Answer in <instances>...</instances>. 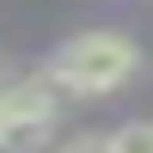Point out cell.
I'll return each mask as SVG.
<instances>
[{"label": "cell", "mask_w": 153, "mask_h": 153, "mask_svg": "<svg viewBox=\"0 0 153 153\" xmlns=\"http://www.w3.org/2000/svg\"><path fill=\"white\" fill-rule=\"evenodd\" d=\"M60 153H115L111 136H98V132H85V136H72Z\"/></svg>", "instance_id": "obj_4"}, {"label": "cell", "mask_w": 153, "mask_h": 153, "mask_svg": "<svg viewBox=\"0 0 153 153\" xmlns=\"http://www.w3.org/2000/svg\"><path fill=\"white\" fill-rule=\"evenodd\" d=\"M111 149L115 153H153V123L149 119H132L123 128L111 132Z\"/></svg>", "instance_id": "obj_3"}, {"label": "cell", "mask_w": 153, "mask_h": 153, "mask_svg": "<svg viewBox=\"0 0 153 153\" xmlns=\"http://www.w3.org/2000/svg\"><path fill=\"white\" fill-rule=\"evenodd\" d=\"M60 98L47 76H22L0 85V153H38L51 145Z\"/></svg>", "instance_id": "obj_2"}, {"label": "cell", "mask_w": 153, "mask_h": 153, "mask_svg": "<svg viewBox=\"0 0 153 153\" xmlns=\"http://www.w3.org/2000/svg\"><path fill=\"white\" fill-rule=\"evenodd\" d=\"M140 68V47L119 30H81L64 38L60 47L47 55L43 76L76 98H102L115 94L132 81V72Z\"/></svg>", "instance_id": "obj_1"}]
</instances>
